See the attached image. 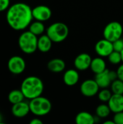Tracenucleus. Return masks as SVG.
Segmentation results:
<instances>
[{"instance_id": "nucleus-1", "label": "nucleus", "mask_w": 123, "mask_h": 124, "mask_svg": "<svg viewBox=\"0 0 123 124\" xmlns=\"http://www.w3.org/2000/svg\"><path fill=\"white\" fill-rule=\"evenodd\" d=\"M33 19L32 9L25 3H15L7 9V22L9 27L15 31H22L29 27Z\"/></svg>"}, {"instance_id": "nucleus-2", "label": "nucleus", "mask_w": 123, "mask_h": 124, "mask_svg": "<svg viewBox=\"0 0 123 124\" xmlns=\"http://www.w3.org/2000/svg\"><path fill=\"white\" fill-rule=\"evenodd\" d=\"M20 89L26 99L32 100L42 94L44 86L40 78L31 76L25 78L22 81Z\"/></svg>"}, {"instance_id": "nucleus-3", "label": "nucleus", "mask_w": 123, "mask_h": 124, "mask_svg": "<svg viewBox=\"0 0 123 124\" xmlns=\"http://www.w3.org/2000/svg\"><path fill=\"white\" fill-rule=\"evenodd\" d=\"M18 45L25 54H33L38 49V37L30 31L22 32L18 38Z\"/></svg>"}, {"instance_id": "nucleus-4", "label": "nucleus", "mask_w": 123, "mask_h": 124, "mask_svg": "<svg viewBox=\"0 0 123 124\" xmlns=\"http://www.w3.org/2000/svg\"><path fill=\"white\" fill-rule=\"evenodd\" d=\"M29 105L30 113L36 116H44L49 114L52 108L50 100L41 95L30 100Z\"/></svg>"}, {"instance_id": "nucleus-5", "label": "nucleus", "mask_w": 123, "mask_h": 124, "mask_svg": "<svg viewBox=\"0 0 123 124\" xmlns=\"http://www.w3.org/2000/svg\"><path fill=\"white\" fill-rule=\"evenodd\" d=\"M46 34L54 43H60L67 38L69 35V28L64 23H54L48 27Z\"/></svg>"}, {"instance_id": "nucleus-6", "label": "nucleus", "mask_w": 123, "mask_h": 124, "mask_svg": "<svg viewBox=\"0 0 123 124\" xmlns=\"http://www.w3.org/2000/svg\"><path fill=\"white\" fill-rule=\"evenodd\" d=\"M123 34V27L119 22L112 21L108 23L103 31L104 38L114 42L115 41L122 38Z\"/></svg>"}, {"instance_id": "nucleus-7", "label": "nucleus", "mask_w": 123, "mask_h": 124, "mask_svg": "<svg viewBox=\"0 0 123 124\" xmlns=\"http://www.w3.org/2000/svg\"><path fill=\"white\" fill-rule=\"evenodd\" d=\"M26 63L25 60L20 56H12L10 57L7 62V68L10 73L14 75H19L24 72L25 70Z\"/></svg>"}, {"instance_id": "nucleus-8", "label": "nucleus", "mask_w": 123, "mask_h": 124, "mask_svg": "<svg viewBox=\"0 0 123 124\" xmlns=\"http://www.w3.org/2000/svg\"><path fill=\"white\" fill-rule=\"evenodd\" d=\"M99 86L95 79H87L84 81L80 85V92L86 97H92L98 94L99 92Z\"/></svg>"}, {"instance_id": "nucleus-9", "label": "nucleus", "mask_w": 123, "mask_h": 124, "mask_svg": "<svg viewBox=\"0 0 123 124\" xmlns=\"http://www.w3.org/2000/svg\"><path fill=\"white\" fill-rule=\"evenodd\" d=\"M95 51L99 57H108V56L114 51L113 44L112 41L104 38L96 42L95 45Z\"/></svg>"}, {"instance_id": "nucleus-10", "label": "nucleus", "mask_w": 123, "mask_h": 124, "mask_svg": "<svg viewBox=\"0 0 123 124\" xmlns=\"http://www.w3.org/2000/svg\"><path fill=\"white\" fill-rule=\"evenodd\" d=\"M32 14L33 19L36 20L45 22L49 20L51 15V9L46 5H38L32 9Z\"/></svg>"}, {"instance_id": "nucleus-11", "label": "nucleus", "mask_w": 123, "mask_h": 124, "mask_svg": "<svg viewBox=\"0 0 123 124\" xmlns=\"http://www.w3.org/2000/svg\"><path fill=\"white\" fill-rule=\"evenodd\" d=\"M92 58L88 53L78 54L74 60V66L78 70H86L90 68Z\"/></svg>"}, {"instance_id": "nucleus-12", "label": "nucleus", "mask_w": 123, "mask_h": 124, "mask_svg": "<svg viewBox=\"0 0 123 124\" xmlns=\"http://www.w3.org/2000/svg\"><path fill=\"white\" fill-rule=\"evenodd\" d=\"M30 112L29 103L25 102L24 100L12 105V113L14 116L17 118H24L28 115Z\"/></svg>"}, {"instance_id": "nucleus-13", "label": "nucleus", "mask_w": 123, "mask_h": 124, "mask_svg": "<svg viewBox=\"0 0 123 124\" xmlns=\"http://www.w3.org/2000/svg\"><path fill=\"white\" fill-rule=\"evenodd\" d=\"M107 104L112 113L122 112L123 111V94H112Z\"/></svg>"}, {"instance_id": "nucleus-14", "label": "nucleus", "mask_w": 123, "mask_h": 124, "mask_svg": "<svg viewBox=\"0 0 123 124\" xmlns=\"http://www.w3.org/2000/svg\"><path fill=\"white\" fill-rule=\"evenodd\" d=\"M80 75L76 70L69 69L66 70L63 76V81L68 86H73L79 81Z\"/></svg>"}, {"instance_id": "nucleus-15", "label": "nucleus", "mask_w": 123, "mask_h": 124, "mask_svg": "<svg viewBox=\"0 0 123 124\" xmlns=\"http://www.w3.org/2000/svg\"><path fill=\"white\" fill-rule=\"evenodd\" d=\"M109 69H106L104 71L96 74L95 76V81L98 84L99 86L101 89H105L108 88L109 86H111L112 84V80L110 78L109 74Z\"/></svg>"}, {"instance_id": "nucleus-16", "label": "nucleus", "mask_w": 123, "mask_h": 124, "mask_svg": "<svg viewBox=\"0 0 123 124\" xmlns=\"http://www.w3.org/2000/svg\"><path fill=\"white\" fill-rule=\"evenodd\" d=\"M65 67H66L65 62L62 59H60V58L52 59L49 60V62L47 63L48 69L51 72L55 73L62 72L65 69Z\"/></svg>"}, {"instance_id": "nucleus-17", "label": "nucleus", "mask_w": 123, "mask_h": 124, "mask_svg": "<svg viewBox=\"0 0 123 124\" xmlns=\"http://www.w3.org/2000/svg\"><path fill=\"white\" fill-rule=\"evenodd\" d=\"M91 70L95 74L100 73L107 69V64L105 60L101 57H98L92 59L91 66Z\"/></svg>"}, {"instance_id": "nucleus-18", "label": "nucleus", "mask_w": 123, "mask_h": 124, "mask_svg": "<svg viewBox=\"0 0 123 124\" xmlns=\"http://www.w3.org/2000/svg\"><path fill=\"white\" fill-rule=\"evenodd\" d=\"M53 41L46 35H41L39 38H38V49L41 52H48L52 46Z\"/></svg>"}, {"instance_id": "nucleus-19", "label": "nucleus", "mask_w": 123, "mask_h": 124, "mask_svg": "<svg viewBox=\"0 0 123 124\" xmlns=\"http://www.w3.org/2000/svg\"><path fill=\"white\" fill-rule=\"evenodd\" d=\"M75 123L77 124H93L96 123V117L88 112L82 111L75 116Z\"/></svg>"}, {"instance_id": "nucleus-20", "label": "nucleus", "mask_w": 123, "mask_h": 124, "mask_svg": "<svg viewBox=\"0 0 123 124\" xmlns=\"http://www.w3.org/2000/svg\"><path fill=\"white\" fill-rule=\"evenodd\" d=\"M25 98V97L21 89H14L11 91L8 94V100L12 105L23 101Z\"/></svg>"}, {"instance_id": "nucleus-21", "label": "nucleus", "mask_w": 123, "mask_h": 124, "mask_svg": "<svg viewBox=\"0 0 123 124\" xmlns=\"http://www.w3.org/2000/svg\"><path fill=\"white\" fill-rule=\"evenodd\" d=\"M29 31L37 36L42 35L45 31V26L43 25V22L36 20L31 23L29 25Z\"/></svg>"}, {"instance_id": "nucleus-22", "label": "nucleus", "mask_w": 123, "mask_h": 124, "mask_svg": "<svg viewBox=\"0 0 123 124\" xmlns=\"http://www.w3.org/2000/svg\"><path fill=\"white\" fill-rule=\"evenodd\" d=\"M111 112L112 111H111L108 104H105L104 102L103 104L98 105L96 109V114L100 118H105L108 117Z\"/></svg>"}, {"instance_id": "nucleus-23", "label": "nucleus", "mask_w": 123, "mask_h": 124, "mask_svg": "<svg viewBox=\"0 0 123 124\" xmlns=\"http://www.w3.org/2000/svg\"><path fill=\"white\" fill-rule=\"evenodd\" d=\"M111 91L113 94H123V81L117 78L111 84Z\"/></svg>"}, {"instance_id": "nucleus-24", "label": "nucleus", "mask_w": 123, "mask_h": 124, "mask_svg": "<svg viewBox=\"0 0 123 124\" xmlns=\"http://www.w3.org/2000/svg\"><path fill=\"white\" fill-rule=\"evenodd\" d=\"M112 94L113 93L112 92L111 90L108 89L107 88H105V89H103L101 91H99L97 95H98L99 100L101 102L106 103V102H109V100H110Z\"/></svg>"}, {"instance_id": "nucleus-25", "label": "nucleus", "mask_w": 123, "mask_h": 124, "mask_svg": "<svg viewBox=\"0 0 123 124\" xmlns=\"http://www.w3.org/2000/svg\"><path fill=\"white\" fill-rule=\"evenodd\" d=\"M108 60L109 62H111L113 65H118L122 62V56H121V52H117V51H113L109 56H108Z\"/></svg>"}, {"instance_id": "nucleus-26", "label": "nucleus", "mask_w": 123, "mask_h": 124, "mask_svg": "<svg viewBox=\"0 0 123 124\" xmlns=\"http://www.w3.org/2000/svg\"><path fill=\"white\" fill-rule=\"evenodd\" d=\"M112 44H113V48L115 51L121 52L123 50V39L120 38L115 41L114 42H112Z\"/></svg>"}, {"instance_id": "nucleus-27", "label": "nucleus", "mask_w": 123, "mask_h": 124, "mask_svg": "<svg viewBox=\"0 0 123 124\" xmlns=\"http://www.w3.org/2000/svg\"><path fill=\"white\" fill-rule=\"evenodd\" d=\"M113 121L115 124H123V111L115 113Z\"/></svg>"}, {"instance_id": "nucleus-28", "label": "nucleus", "mask_w": 123, "mask_h": 124, "mask_svg": "<svg viewBox=\"0 0 123 124\" xmlns=\"http://www.w3.org/2000/svg\"><path fill=\"white\" fill-rule=\"evenodd\" d=\"M10 0H0V12L7 10L9 7Z\"/></svg>"}, {"instance_id": "nucleus-29", "label": "nucleus", "mask_w": 123, "mask_h": 124, "mask_svg": "<svg viewBox=\"0 0 123 124\" xmlns=\"http://www.w3.org/2000/svg\"><path fill=\"white\" fill-rule=\"evenodd\" d=\"M117 78L123 81V64L120 65L118 67L117 70Z\"/></svg>"}, {"instance_id": "nucleus-30", "label": "nucleus", "mask_w": 123, "mask_h": 124, "mask_svg": "<svg viewBox=\"0 0 123 124\" xmlns=\"http://www.w3.org/2000/svg\"><path fill=\"white\" fill-rule=\"evenodd\" d=\"M30 124H43V121L39 118H33L30 121Z\"/></svg>"}, {"instance_id": "nucleus-31", "label": "nucleus", "mask_w": 123, "mask_h": 124, "mask_svg": "<svg viewBox=\"0 0 123 124\" xmlns=\"http://www.w3.org/2000/svg\"><path fill=\"white\" fill-rule=\"evenodd\" d=\"M104 124H115L114 121H104Z\"/></svg>"}, {"instance_id": "nucleus-32", "label": "nucleus", "mask_w": 123, "mask_h": 124, "mask_svg": "<svg viewBox=\"0 0 123 124\" xmlns=\"http://www.w3.org/2000/svg\"><path fill=\"white\" fill-rule=\"evenodd\" d=\"M121 56H122V62H123V50L121 52Z\"/></svg>"}]
</instances>
